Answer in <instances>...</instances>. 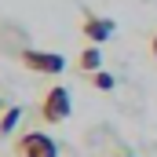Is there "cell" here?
Listing matches in <instances>:
<instances>
[{
    "mask_svg": "<svg viewBox=\"0 0 157 157\" xmlns=\"http://www.w3.org/2000/svg\"><path fill=\"white\" fill-rule=\"evenodd\" d=\"M150 51H154V59H157V33H154V40H150Z\"/></svg>",
    "mask_w": 157,
    "mask_h": 157,
    "instance_id": "ba28073f",
    "label": "cell"
},
{
    "mask_svg": "<svg viewBox=\"0 0 157 157\" xmlns=\"http://www.w3.org/2000/svg\"><path fill=\"white\" fill-rule=\"evenodd\" d=\"M80 29H84V37L91 40V44H102V40H110V33H113V22H110V18H95V15H88Z\"/></svg>",
    "mask_w": 157,
    "mask_h": 157,
    "instance_id": "277c9868",
    "label": "cell"
},
{
    "mask_svg": "<svg viewBox=\"0 0 157 157\" xmlns=\"http://www.w3.org/2000/svg\"><path fill=\"white\" fill-rule=\"evenodd\" d=\"M15 157H59V146L51 135L44 132H26L18 143H15Z\"/></svg>",
    "mask_w": 157,
    "mask_h": 157,
    "instance_id": "3957f363",
    "label": "cell"
},
{
    "mask_svg": "<svg viewBox=\"0 0 157 157\" xmlns=\"http://www.w3.org/2000/svg\"><path fill=\"white\" fill-rule=\"evenodd\" d=\"M80 70H88V73H99V66H102V51H99V44H91V48H84L77 59Z\"/></svg>",
    "mask_w": 157,
    "mask_h": 157,
    "instance_id": "5b68a950",
    "label": "cell"
},
{
    "mask_svg": "<svg viewBox=\"0 0 157 157\" xmlns=\"http://www.w3.org/2000/svg\"><path fill=\"white\" fill-rule=\"evenodd\" d=\"M73 113V99H70V91L59 84V88H51V91H44V99H40V117L48 121V124H62V121Z\"/></svg>",
    "mask_w": 157,
    "mask_h": 157,
    "instance_id": "6da1fadb",
    "label": "cell"
},
{
    "mask_svg": "<svg viewBox=\"0 0 157 157\" xmlns=\"http://www.w3.org/2000/svg\"><path fill=\"white\" fill-rule=\"evenodd\" d=\"M18 59H22V66L33 70V73H62V70H66V59H62L59 51H33V48H22Z\"/></svg>",
    "mask_w": 157,
    "mask_h": 157,
    "instance_id": "7a4b0ae2",
    "label": "cell"
},
{
    "mask_svg": "<svg viewBox=\"0 0 157 157\" xmlns=\"http://www.w3.org/2000/svg\"><path fill=\"white\" fill-rule=\"evenodd\" d=\"M91 80H95V88H99V91H110V88H113V77H110V73H102V70H99V73H91Z\"/></svg>",
    "mask_w": 157,
    "mask_h": 157,
    "instance_id": "52a82bcc",
    "label": "cell"
},
{
    "mask_svg": "<svg viewBox=\"0 0 157 157\" xmlns=\"http://www.w3.org/2000/svg\"><path fill=\"white\" fill-rule=\"evenodd\" d=\"M113 157H128V154H113Z\"/></svg>",
    "mask_w": 157,
    "mask_h": 157,
    "instance_id": "9c48e42d",
    "label": "cell"
},
{
    "mask_svg": "<svg viewBox=\"0 0 157 157\" xmlns=\"http://www.w3.org/2000/svg\"><path fill=\"white\" fill-rule=\"evenodd\" d=\"M0 106H4V102H0Z\"/></svg>",
    "mask_w": 157,
    "mask_h": 157,
    "instance_id": "30bf717a",
    "label": "cell"
},
{
    "mask_svg": "<svg viewBox=\"0 0 157 157\" xmlns=\"http://www.w3.org/2000/svg\"><path fill=\"white\" fill-rule=\"evenodd\" d=\"M18 121H22V110H18V106H11V110H7V113L0 117V135H11Z\"/></svg>",
    "mask_w": 157,
    "mask_h": 157,
    "instance_id": "8992f818",
    "label": "cell"
}]
</instances>
